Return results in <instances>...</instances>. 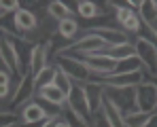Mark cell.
Instances as JSON below:
<instances>
[{
  "label": "cell",
  "instance_id": "13",
  "mask_svg": "<svg viewBox=\"0 0 157 127\" xmlns=\"http://www.w3.org/2000/svg\"><path fill=\"white\" fill-rule=\"evenodd\" d=\"M34 95L40 98V100H45L47 104H51V106H57V108H66V104H68V95H66L57 85H53V83L40 87V89H36Z\"/></svg>",
  "mask_w": 157,
  "mask_h": 127
},
{
  "label": "cell",
  "instance_id": "7",
  "mask_svg": "<svg viewBox=\"0 0 157 127\" xmlns=\"http://www.w3.org/2000/svg\"><path fill=\"white\" fill-rule=\"evenodd\" d=\"M136 110H140V112L157 110V83L144 80L136 87Z\"/></svg>",
  "mask_w": 157,
  "mask_h": 127
},
{
  "label": "cell",
  "instance_id": "29",
  "mask_svg": "<svg viewBox=\"0 0 157 127\" xmlns=\"http://www.w3.org/2000/svg\"><path fill=\"white\" fill-rule=\"evenodd\" d=\"M0 106H4V102H0ZM0 110H4V108H0Z\"/></svg>",
  "mask_w": 157,
  "mask_h": 127
},
{
  "label": "cell",
  "instance_id": "23",
  "mask_svg": "<svg viewBox=\"0 0 157 127\" xmlns=\"http://www.w3.org/2000/svg\"><path fill=\"white\" fill-rule=\"evenodd\" d=\"M138 70H144V68H142V64H140V59H138V57H130V59H123V62H119V64H117V70H115V74L138 72Z\"/></svg>",
  "mask_w": 157,
  "mask_h": 127
},
{
  "label": "cell",
  "instance_id": "27",
  "mask_svg": "<svg viewBox=\"0 0 157 127\" xmlns=\"http://www.w3.org/2000/svg\"><path fill=\"white\" fill-rule=\"evenodd\" d=\"M91 127H110V125H108V121H106L104 117H102V114L98 112V114H96V117L91 119Z\"/></svg>",
  "mask_w": 157,
  "mask_h": 127
},
{
  "label": "cell",
  "instance_id": "5",
  "mask_svg": "<svg viewBox=\"0 0 157 127\" xmlns=\"http://www.w3.org/2000/svg\"><path fill=\"white\" fill-rule=\"evenodd\" d=\"M102 87V85H100ZM104 89V98L113 102L119 112L125 117L136 110V87H128V89H115V87H102Z\"/></svg>",
  "mask_w": 157,
  "mask_h": 127
},
{
  "label": "cell",
  "instance_id": "20",
  "mask_svg": "<svg viewBox=\"0 0 157 127\" xmlns=\"http://www.w3.org/2000/svg\"><path fill=\"white\" fill-rule=\"evenodd\" d=\"M78 30H81V28H78V21L75 17H70V19H64V21L57 24V36H62V38H66V40H75Z\"/></svg>",
  "mask_w": 157,
  "mask_h": 127
},
{
  "label": "cell",
  "instance_id": "17",
  "mask_svg": "<svg viewBox=\"0 0 157 127\" xmlns=\"http://www.w3.org/2000/svg\"><path fill=\"white\" fill-rule=\"evenodd\" d=\"M138 17H140V24L144 28H157V6L153 0H147L140 4L138 9Z\"/></svg>",
  "mask_w": 157,
  "mask_h": 127
},
{
  "label": "cell",
  "instance_id": "9",
  "mask_svg": "<svg viewBox=\"0 0 157 127\" xmlns=\"http://www.w3.org/2000/svg\"><path fill=\"white\" fill-rule=\"evenodd\" d=\"M49 117H53V114H49L38 102H34V100H30L26 102L21 108H19V123L24 127H40V123L43 121H47Z\"/></svg>",
  "mask_w": 157,
  "mask_h": 127
},
{
  "label": "cell",
  "instance_id": "11",
  "mask_svg": "<svg viewBox=\"0 0 157 127\" xmlns=\"http://www.w3.org/2000/svg\"><path fill=\"white\" fill-rule=\"evenodd\" d=\"M89 34H96L98 38H102L108 47L130 43L128 40V34L123 30H119V28H113V25H94V28H89Z\"/></svg>",
  "mask_w": 157,
  "mask_h": 127
},
{
  "label": "cell",
  "instance_id": "16",
  "mask_svg": "<svg viewBox=\"0 0 157 127\" xmlns=\"http://www.w3.org/2000/svg\"><path fill=\"white\" fill-rule=\"evenodd\" d=\"M100 114H102L106 121H108V125H110V127H123V114L119 112V108H117L113 102L108 100V98H104V100H102Z\"/></svg>",
  "mask_w": 157,
  "mask_h": 127
},
{
  "label": "cell",
  "instance_id": "12",
  "mask_svg": "<svg viewBox=\"0 0 157 127\" xmlns=\"http://www.w3.org/2000/svg\"><path fill=\"white\" fill-rule=\"evenodd\" d=\"M30 95H34V83H32V76L24 74L19 76L13 93H11V106H24L26 102H30Z\"/></svg>",
  "mask_w": 157,
  "mask_h": 127
},
{
  "label": "cell",
  "instance_id": "14",
  "mask_svg": "<svg viewBox=\"0 0 157 127\" xmlns=\"http://www.w3.org/2000/svg\"><path fill=\"white\" fill-rule=\"evenodd\" d=\"M85 95H87V104H89V112H91V119L100 112L102 108V100H104V89L96 83V80H89L85 85Z\"/></svg>",
  "mask_w": 157,
  "mask_h": 127
},
{
  "label": "cell",
  "instance_id": "8",
  "mask_svg": "<svg viewBox=\"0 0 157 127\" xmlns=\"http://www.w3.org/2000/svg\"><path fill=\"white\" fill-rule=\"evenodd\" d=\"M147 80L144 70H138V72H125V74H110L106 78L96 80L98 85L102 87H115V89H128V87H138L140 83Z\"/></svg>",
  "mask_w": 157,
  "mask_h": 127
},
{
  "label": "cell",
  "instance_id": "4",
  "mask_svg": "<svg viewBox=\"0 0 157 127\" xmlns=\"http://www.w3.org/2000/svg\"><path fill=\"white\" fill-rule=\"evenodd\" d=\"M134 51L142 68L151 76H157V47L153 45V40H149L147 36H138L134 43Z\"/></svg>",
  "mask_w": 157,
  "mask_h": 127
},
{
  "label": "cell",
  "instance_id": "6",
  "mask_svg": "<svg viewBox=\"0 0 157 127\" xmlns=\"http://www.w3.org/2000/svg\"><path fill=\"white\" fill-rule=\"evenodd\" d=\"M49 53H51V40L47 43H36L30 51V64H28V74L32 76V83L43 74V70L49 66Z\"/></svg>",
  "mask_w": 157,
  "mask_h": 127
},
{
  "label": "cell",
  "instance_id": "10",
  "mask_svg": "<svg viewBox=\"0 0 157 127\" xmlns=\"http://www.w3.org/2000/svg\"><path fill=\"white\" fill-rule=\"evenodd\" d=\"M13 24H15V28H17L21 40L28 43V36H32V34L38 30L40 21H38V17L34 15V11H30V9H24V6H21V9L13 15Z\"/></svg>",
  "mask_w": 157,
  "mask_h": 127
},
{
  "label": "cell",
  "instance_id": "26",
  "mask_svg": "<svg viewBox=\"0 0 157 127\" xmlns=\"http://www.w3.org/2000/svg\"><path fill=\"white\" fill-rule=\"evenodd\" d=\"M21 9V2L19 0H0V13L2 15H15L17 11Z\"/></svg>",
  "mask_w": 157,
  "mask_h": 127
},
{
  "label": "cell",
  "instance_id": "19",
  "mask_svg": "<svg viewBox=\"0 0 157 127\" xmlns=\"http://www.w3.org/2000/svg\"><path fill=\"white\" fill-rule=\"evenodd\" d=\"M106 55L113 57L115 62H123V59H130L136 57V51H134V43H123V45H115V47H108Z\"/></svg>",
  "mask_w": 157,
  "mask_h": 127
},
{
  "label": "cell",
  "instance_id": "30",
  "mask_svg": "<svg viewBox=\"0 0 157 127\" xmlns=\"http://www.w3.org/2000/svg\"><path fill=\"white\" fill-rule=\"evenodd\" d=\"M153 2H155V6H157V0H153Z\"/></svg>",
  "mask_w": 157,
  "mask_h": 127
},
{
  "label": "cell",
  "instance_id": "1",
  "mask_svg": "<svg viewBox=\"0 0 157 127\" xmlns=\"http://www.w3.org/2000/svg\"><path fill=\"white\" fill-rule=\"evenodd\" d=\"M108 49V45H106L102 38H98L96 34H85V36H81L78 40H72L70 45H66V47H62V49L57 51V55H66V57H78V55H87V53H102V51Z\"/></svg>",
  "mask_w": 157,
  "mask_h": 127
},
{
  "label": "cell",
  "instance_id": "28",
  "mask_svg": "<svg viewBox=\"0 0 157 127\" xmlns=\"http://www.w3.org/2000/svg\"><path fill=\"white\" fill-rule=\"evenodd\" d=\"M144 127H157V110L153 112V114H151V119H149V123H147Z\"/></svg>",
  "mask_w": 157,
  "mask_h": 127
},
{
  "label": "cell",
  "instance_id": "2",
  "mask_svg": "<svg viewBox=\"0 0 157 127\" xmlns=\"http://www.w3.org/2000/svg\"><path fill=\"white\" fill-rule=\"evenodd\" d=\"M78 59L89 68L91 72V80H100V78H106V76L115 74L117 70V64L113 57L106 55V51L102 53H87V55H78Z\"/></svg>",
  "mask_w": 157,
  "mask_h": 127
},
{
  "label": "cell",
  "instance_id": "15",
  "mask_svg": "<svg viewBox=\"0 0 157 127\" xmlns=\"http://www.w3.org/2000/svg\"><path fill=\"white\" fill-rule=\"evenodd\" d=\"M72 13H75V11H72L66 2H62V0H51V2H47V17L53 19L55 24H59V21H64V19H70Z\"/></svg>",
  "mask_w": 157,
  "mask_h": 127
},
{
  "label": "cell",
  "instance_id": "24",
  "mask_svg": "<svg viewBox=\"0 0 157 127\" xmlns=\"http://www.w3.org/2000/svg\"><path fill=\"white\" fill-rule=\"evenodd\" d=\"M53 85H57V87H59L66 95H70V91H72V85H75V83L68 78V74H66V72H62V70L55 66V78H53Z\"/></svg>",
  "mask_w": 157,
  "mask_h": 127
},
{
  "label": "cell",
  "instance_id": "22",
  "mask_svg": "<svg viewBox=\"0 0 157 127\" xmlns=\"http://www.w3.org/2000/svg\"><path fill=\"white\" fill-rule=\"evenodd\" d=\"M13 89H15V85H11V74L2 68V70H0V102L11 100Z\"/></svg>",
  "mask_w": 157,
  "mask_h": 127
},
{
  "label": "cell",
  "instance_id": "21",
  "mask_svg": "<svg viewBox=\"0 0 157 127\" xmlns=\"http://www.w3.org/2000/svg\"><path fill=\"white\" fill-rule=\"evenodd\" d=\"M153 112H140V110H134L130 114L123 117V127H144L149 123Z\"/></svg>",
  "mask_w": 157,
  "mask_h": 127
},
{
  "label": "cell",
  "instance_id": "18",
  "mask_svg": "<svg viewBox=\"0 0 157 127\" xmlns=\"http://www.w3.org/2000/svg\"><path fill=\"white\" fill-rule=\"evenodd\" d=\"M75 4H77L75 13H77L78 17H83V19H96V17H100V15L104 13L102 6L96 4L94 0H78V2H75Z\"/></svg>",
  "mask_w": 157,
  "mask_h": 127
},
{
  "label": "cell",
  "instance_id": "3",
  "mask_svg": "<svg viewBox=\"0 0 157 127\" xmlns=\"http://www.w3.org/2000/svg\"><path fill=\"white\" fill-rule=\"evenodd\" d=\"M55 66L62 70V72H66L68 78L72 80V83H78V85H87L89 80H91V72H89V68L78 59V57H66V55H57V62H55Z\"/></svg>",
  "mask_w": 157,
  "mask_h": 127
},
{
  "label": "cell",
  "instance_id": "25",
  "mask_svg": "<svg viewBox=\"0 0 157 127\" xmlns=\"http://www.w3.org/2000/svg\"><path fill=\"white\" fill-rule=\"evenodd\" d=\"M19 123V114L15 110H0V127H15Z\"/></svg>",
  "mask_w": 157,
  "mask_h": 127
}]
</instances>
